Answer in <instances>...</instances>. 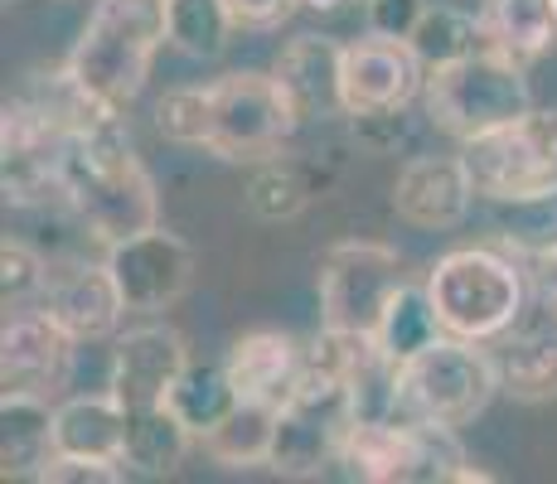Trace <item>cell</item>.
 I'll return each instance as SVG.
<instances>
[{
  "label": "cell",
  "mask_w": 557,
  "mask_h": 484,
  "mask_svg": "<svg viewBox=\"0 0 557 484\" xmlns=\"http://www.w3.org/2000/svg\"><path fill=\"white\" fill-rule=\"evenodd\" d=\"M63 189H69L63 203L73 209V219L102 247H116L160 223L156 179L136 160L126 112H102L83 132H73Z\"/></svg>",
  "instance_id": "1"
},
{
  "label": "cell",
  "mask_w": 557,
  "mask_h": 484,
  "mask_svg": "<svg viewBox=\"0 0 557 484\" xmlns=\"http://www.w3.org/2000/svg\"><path fill=\"white\" fill-rule=\"evenodd\" d=\"M170 45V0H98L69 53V73L102 107L126 112Z\"/></svg>",
  "instance_id": "2"
},
{
  "label": "cell",
  "mask_w": 557,
  "mask_h": 484,
  "mask_svg": "<svg viewBox=\"0 0 557 484\" xmlns=\"http://www.w3.org/2000/svg\"><path fill=\"white\" fill-rule=\"evenodd\" d=\"M426 290L442 315V330L470 344H495L519 330L523 306L533 300L529 266L495 247H456L436 257L426 272Z\"/></svg>",
  "instance_id": "3"
},
{
  "label": "cell",
  "mask_w": 557,
  "mask_h": 484,
  "mask_svg": "<svg viewBox=\"0 0 557 484\" xmlns=\"http://www.w3.org/2000/svg\"><path fill=\"white\" fill-rule=\"evenodd\" d=\"M422 112L436 132L470 141V136L523 122L533 112V92H529V78H523V63L509 59L505 49L485 45L460 63L426 69Z\"/></svg>",
  "instance_id": "4"
},
{
  "label": "cell",
  "mask_w": 557,
  "mask_h": 484,
  "mask_svg": "<svg viewBox=\"0 0 557 484\" xmlns=\"http://www.w3.org/2000/svg\"><path fill=\"white\" fill-rule=\"evenodd\" d=\"M499 393V363L485 344L442 335L432 349L403 363L398 373V417L403 422H446L466 426Z\"/></svg>",
  "instance_id": "5"
},
{
  "label": "cell",
  "mask_w": 557,
  "mask_h": 484,
  "mask_svg": "<svg viewBox=\"0 0 557 484\" xmlns=\"http://www.w3.org/2000/svg\"><path fill=\"white\" fill-rule=\"evenodd\" d=\"M470 185L490 203H513L557 185V107H533L523 122L460 141Z\"/></svg>",
  "instance_id": "6"
},
{
  "label": "cell",
  "mask_w": 557,
  "mask_h": 484,
  "mask_svg": "<svg viewBox=\"0 0 557 484\" xmlns=\"http://www.w3.org/2000/svg\"><path fill=\"white\" fill-rule=\"evenodd\" d=\"M301 132V116L292 112L282 83L272 73H223L213 83V141L209 150L228 165H257L272 160L292 136Z\"/></svg>",
  "instance_id": "7"
},
{
  "label": "cell",
  "mask_w": 557,
  "mask_h": 484,
  "mask_svg": "<svg viewBox=\"0 0 557 484\" xmlns=\"http://www.w3.org/2000/svg\"><path fill=\"white\" fill-rule=\"evenodd\" d=\"M403 257L388 243H369V238H345L335 247H325L320 257V325L335 330H359L373 335L388 310V300L403 290Z\"/></svg>",
  "instance_id": "8"
},
{
  "label": "cell",
  "mask_w": 557,
  "mask_h": 484,
  "mask_svg": "<svg viewBox=\"0 0 557 484\" xmlns=\"http://www.w3.org/2000/svg\"><path fill=\"white\" fill-rule=\"evenodd\" d=\"M107 266H112L126 310H136V315L170 310L195 286V247L180 238V233L160 228V223L136 233V238L107 247Z\"/></svg>",
  "instance_id": "9"
},
{
  "label": "cell",
  "mask_w": 557,
  "mask_h": 484,
  "mask_svg": "<svg viewBox=\"0 0 557 484\" xmlns=\"http://www.w3.org/2000/svg\"><path fill=\"white\" fill-rule=\"evenodd\" d=\"M73 349L78 339L49 310H20L5 320V335H0V387L53 402L73 378Z\"/></svg>",
  "instance_id": "10"
},
{
  "label": "cell",
  "mask_w": 557,
  "mask_h": 484,
  "mask_svg": "<svg viewBox=\"0 0 557 484\" xmlns=\"http://www.w3.org/2000/svg\"><path fill=\"white\" fill-rule=\"evenodd\" d=\"M189 344L180 330L170 325H136L126 335H116L112 344V369H107V393L126 407V412H141V407L170 402V387L180 383V373L189 369Z\"/></svg>",
  "instance_id": "11"
},
{
  "label": "cell",
  "mask_w": 557,
  "mask_h": 484,
  "mask_svg": "<svg viewBox=\"0 0 557 484\" xmlns=\"http://www.w3.org/2000/svg\"><path fill=\"white\" fill-rule=\"evenodd\" d=\"M393 213L417 233H446L470 219V203L480 199L470 185L466 160L456 156H407L393 179Z\"/></svg>",
  "instance_id": "12"
},
{
  "label": "cell",
  "mask_w": 557,
  "mask_h": 484,
  "mask_svg": "<svg viewBox=\"0 0 557 484\" xmlns=\"http://www.w3.org/2000/svg\"><path fill=\"white\" fill-rule=\"evenodd\" d=\"M426 63L407 39L373 35L345 45V116L379 112V107H412L422 102Z\"/></svg>",
  "instance_id": "13"
},
{
  "label": "cell",
  "mask_w": 557,
  "mask_h": 484,
  "mask_svg": "<svg viewBox=\"0 0 557 484\" xmlns=\"http://www.w3.org/2000/svg\"><path fill=\"white\" fill-rule=\"evenodd\" d=\"M272 78L282 83L292 112L306 122L345 116V45L325 35H296L276 49Z\"/></svg>",
  "instance_id": "14"
},
{
  "label": "cell",
  "mask_w": 557,
  "mask_h": 484,
  "mask_svg": "<svg viewBox=\"0 0 557 484\" xmlns=\"http://www.w3.org/2000/svg\"><path fill=\"white\" fill-rule=\"evenodd\" d=\"M301 359H306V344L296 335H286V330H252V335H238L228 344L223 369H228L243 402L282 407L296 393Z\"/></svg>",
  "instance_id": "15"
},
{
  "label": "cell",
  "mask_w": 557,
  "mask_h": 484,
  "mask_svg": "<svg viewBox=\"0 0 557 484\" xmlns=\"http://www.w3.org/2000/svg\"><path fill=\"white\" fill-rule=\"evenodd\" d=\"M335 175H339V165L335 160L320 165L315 150H310V156H282V150H276L272 160H257L252 165L243 199H248V213L257 223H292L310 209L315 194H325L335 185Z\"/></svg>",
  "instance_id": "16"
},
{
  "label": "cell",
  "mask_w": 557,
  "mask_h": 484,
  "mask_svg": "<svg viewBox=\"0 0 557 484\" xmlns=\"http://www.w3.org/2000/svg\"><path fill=\"white\" fill-rule=\"evenodd\" d=\"M45 310L78 344H98V339L116 335V325H122V315H126V300H122V290H116L112 266L102 262V266H73V272L53 276Z\"/></svg>",
  "instance_id": "17"
},
{
  "label": "cell",
  "mask_w": 557,
  "mask_h": 484,
  "mask_svg": "<svg viewBox=\"0 0 557 484\" xmlns=\"http://www.w3.org/2000/svg\"><path fill=\"white\" fill-rule=\"evenodd\" d=\"M499 393L513 402H557V320L548 325H519L505 335L499 349Z\"/></svg>",
  "instance_id": "18"
},
{
  "label": "cell",
  "mask_w": 557,
  "mask_h": 484,
  "mask_svg": "<svg viewBox=\"0 0 557 484\" xmlns=\"http://www.w3.org/2000/svg\"><path fill=\"white\" fill-rule=\"evenodd\" d=\"M53 450L59 456L122 460L126 450V407L112 393L69 397L53 407Z\"/></svg>",
  "instance_id": "19"
},
{
  "label": "cell",
  "mask_w": 557,
  "mask_h": 484,
  "mask_svg": "<svg viewBox=\"0 0 557 484\" xmlns=\"http://www.w3.org/2000/svg\"><path fill=\"white\" fill-rule=\"evenodd\" d=\"M53 456V407L49 397L5 393L0 397V475L39 480Z\"/></svg>",
  "instance_id": "20"
},
{
  "label": "cell",
  "mask_w": 557,
  "mask_h": 484,
  "mask_svg": "<svg viewBox=\"0 0 557 484\" xmlns=\"http://www.w3.org/2000/svg\"><path fill=\"white\" fill-rule=\"evenodd\" d=\"M195 432L180 422V412L170 402L160 407H141V412H126V450L122 466L141 480H170L180 466H185L189 446H195Z\"/></svg>",
  "instance_id": "21"
},
{
  "label": "cell",
  "mask_w": 557,
  "mask_h": 484,
  "mask_svg": "<svg viewBox=\"0 0 557 484\" xmlns=\"http://www.w3.org/2000/svg\"><path fill=\"white\" fill-rule=\"evenodd\" d=\"M485 35L519 63L543 59L557 49V0H485Z\"/></svg>",
  "instance_id": "22"
},
{
  "label": "cell",
  "mask_w": 557,
  "mask_h": 484,
  "mask_svg": "<svg viewBox=\"0 0 557 484\" xmlns=\"http://www.w3.org/2000/svg\"><path fill=\"white\" fill-rule=\"evenodd\" d=\"M466 466L470 460H466V446H460L456 426H446V422H403L398 484H456V475Z\"/></svg>",
  "instance_id": "23"
},
{
  "label": "cell",
  "mask_w": 557,
  "mask_h": 484,
  "mask_svg": "<svg viewBox=\"0 0 557 484\" xmlns=\"http://www.w3.org/2000/svg\"><path fill=\"white\" fill-rule=\"evenodd\" d=\"M442 335L446 330H442V315H436V306H432V290L412 286V282H403V290L388 300V310H383L379 330H373L379 349L388 353L393 363L417 359V353L432 349Z\"/></svg>",
  "instance_id": "24"
},
{
  "label": "cell",
  "mask_w": 557,
  "mask_h": 484,
  "mask_svg": "<svg viewBox=\"0 0 557 484\" xmlns=\"http://www.w3.org/2000/svg\"><path fill=\"white\" fill-rule=\"evenodd\" d=\"M272 436H276V407L238 402L199 446L209 450V460H219L223 470H252V466H267Z\"/></svg>",
  "instance_id": "25"
},
{
  "label": "cell",
  "mask_w": 557,
  "mask_h": 484,
  "mask_svg": "<svg viewBox=\"0 0 557 484\" xmlns=\"http://www.w3.org/2000/svg\"><path fill=\"white\" fill-rule=\"evenodd\" d=\"M238 402L243 397H238V387H233L223 363H189V369L180 373V383L170 387V407H175L180 422H185L199 440L209 436Z\"/></svg>",
  "instance_id": "26"
},
{
  "label": "cell",
  "mask_w": 557,
  "mask_h": 484,
  "mask_svg": "<svg viewBox=\"0 0 557 484\" xmlns=\"http://www.w3.org/2000/svg\"><path fill=\"white\" fill-rule=\"evenodd\" d=\"M407 45L417 49V59H422L426 69H446V63H460V59H470V53H480L490 45V35H485V20L466 15V10L426 5Z\"/></svg>",
  "instance_id": "27"
},
{
  "label": "cell",
  "mask_w": 557,
  "mask_h": 484,
  "mask_svg": "<svg viewBox=\"0 0 557 484\" xmlns=\"http://www.w3.org/2000/svg\"><path fill=\"white\" fill-rule=\"evenodd\" d=\"M403 422H355L339 446V475L355 484H398Z\"/></svg>",
  "instance_id": "28"
},
{
  "label": "cell",
  "mask_w": 557,
  "mask_h": 484,
  "mask_svg": "<svg viewBox=\"0 0 557 484\" xmlns=\"http://www.w3.org/2000/svg\"><path fill=\"white\" fill-rule=\"evenodd\" d=\"M499 219L495 233L505 238V247L519 262H533V257H548L557 247V185L529 194V199L513 203H495Z\"/></svg>",
  "instance_id": "29"
},
{
  "label": "cell",
  "mask_w": 557,
  "mask_h": 484,
  "mask_svg": "<svg viewBox=\"0 0 557 484\" xmlns=\"http://www.w3.org/2000/svg\"><path fill=\"white\" fill-rule=\"evenodd\" d=\"M238 29L228 0H170V45L185 59H219Z\"/></svg>",
  "instance_id": "30"
},
{
  "label": "cell",
  "mask_w": 557,
  "mask_h": 484,
  "mask_svg": "<svg viewBox=\"0 0 557 484\" xmlns=\"http://www.w3.org/2000/svg\"><path fill=\"white\" fill-rule=\"evenodd\" d=\"M156 132L165 136L170 146H203L209 150L213 141V83L199 88H170L165 97L156 102Z\"/></svg>",
  "instance_id": "31"
},
{
  "label": "cell",
  "mask_w": 557,
  "mask_h": 484,
  "mask_svg": "<svg viewBox=\"0 0 557 484\" xmlns=\"http://www.w3.org/2000/svg\"><path fill=\"white\" fill-rule=\"evenodd\" d=\"M417 107V102H412ZM412 107H379V112H355L349 116V136L369 156H403L422 136V116Z\"/></svg>",
  "instance_id": "32"
},
{
  "label": "cell",
  "mask_w": 557,
  "mask_h": 484,
  "mask_svg": "<svg viewBox=\"0 0 557 484\" xmlns=\"http://www.w3.org/2000/svg\"><path fill=\"white\" fill-rule=\"evenodd\" d=\"M49 282H53V276L45 272V257H39L35 247L20 243V238L0 243V296H5V310L35 300Z\"/></svg>",
  "instance_id": "33"
},
{
  "label": "cell",
  "mask_w": 557,
  "mask_h": 484,
  "mask_svg": "<svg viewBox=\"0 0 557 484\" xmlns=\"http://www.w3.org/2000/svg\"><path fill=\"white\" fill-rule=\"evenodd\" d=\"M132 470L122 460H92V456H59L53 450L49 466L39 470L45 484H122Z\"/></svg>",
  "instance_id": "34"
},
{
  "label": "cell",
  "mask_w": 557,
  "mask_h": 484,
  "mask_svg": "<svg viewBox=\"0 0 557 484\" xmlns=\"http://www.w3.org/2000/svg\"><path fill=\"white\" fill-rule=\"evenodd\" d=\"M426 0H369V29L388 39H412Z\"/></svg>",
  "instance_id": "35"
},
{
  "label": "cell",
  "mask_w": 557,
  "mask_h": 484,
  "mask_svg": "<svg viewBox=\"0 0 557 484\" xmlns=\"http://www.w3.org/2000/svg\"><path fill=\"white\" fill-rule=\"evenodd\" d=\"M296 5H301V0H228L233 20H238L243 29H276Z\"/></svg>",
  "instance_id": "36"
},
{
  "label": "cell",
  "mask_w": 557,
  "mask_h": 484,
  "mask_svg": "<svg viewBox=\"0 0 557 484\" xmlns=\"http://www.w3.org/2000/svg\"><path fill=\"white\" fill-rule=\"evenodd\" d=\"M306 10H315V15H335V10H345L349 0H301Z\"/></svg>",
  "instance_id": "37"
},
{
  "label": "cell",
  "mask_w": 557,
  "mask_h": 484,
  "mask_svg": "<svg viewBox=\"0 0 557 484\" xmlns=\"http://www.w3.org/2000/svg\"><path fill=\"white\" fill-rule=\"evenodd\" d=\"M490 480H495V475H490V470H475V466H466L456 475V484H490Z\"/></svg>",
  "instance_id": "38"
}]
</instances>
